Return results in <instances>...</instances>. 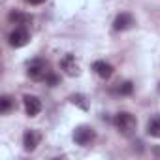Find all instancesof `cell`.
I'll use <instances>...</instances> for the list:
<instances>
[{
	"label": "cell",
	"mask_w": 160,
	"mask_h": 160,
	"mask_svg": "<svg viewBox=\"0 0 160 160\" xmlns=\"http://www.w3.org/2000/svg\"><path fill=\"white\" fill-rule=\"evenodd\" d=\"M113 124L122 136H134V132L138 128V119L128 111H119L113 117Z\"/></svg>",
	"instance_id": "obj_1"
},
{
	"label": "cell",
	"mask_w": 160,
	"mask_h": 160,
	"mask_svg": "<svg viewBox=\"0 0 160 160\" xmlns=\"http://www.w3.org/2000/svg\"><path fill=\"white\" fill-rule=\"evenodd\" d=\"M94 139H96V130L92 126L81 124V126H77L73 130V141L77 145H81V147H89Z\"/></svg>",
	"instance_id": "obj_2"
},
{
	"label": "cell",
	"mask_w": 160,
	"mask_h": 160,
	"mask_svg": "<svg viewBox=\"0 0 160 160\" xmlns=\"http://www.w3.org/2000/svg\"><path fill=\"white\" fill-rule=\"evenodd\" d=\"M28 77L34 79V81H43L45 75L49 73V68H47V62L42 60V58H34L30 64H28V70H27Z\"/></svg>",
	"instance_id": "obj_3"
},
{
	"label": "cell",
	"mask_w": 160,
	"mask_h": 160,
	"mask_svg": "<svg viewBox=\"0 0 160 160\" xmlns=\"http://www.w3.org/2000/svg\"><path fill=\"white\" fill-rule=\"evenodd\" d=\"M30 42V34H28V30L25 28V27H17L12 34H10V45L12 47H23V45H27Z\"/></svg>",
	"instance_id": "obj_4"
},
{
	"label": "cell",
	"mask_w": 160,
	"mask_h": 160,
	"mask_svg": "<svg viewBox=\"0 0 160 160\" xmlns=\"http://www.w3.org/2000/svg\"><path fill=\"white\" fill-rule=\"evenodd\" d=\"M60 70L66 73V75H70V77H75V75H79V64H77V60H75V57L73 55H64L62 58H60Z\"/></svg>",
	"instance_id": "obj_5"
},
{
	"label": "cell",
	"mask_w": 160,
	"mask_h": 160,
	"mask_svg": "<svg viewBox=\"0 0 160 160\" xmlns=\"http://www.w3.org/2000/svg\"><path fill=\"white\" fill-rule=\"evenodd\" d=\"M134 25H136V19H134L132 13H119V15L115 17V21H113V28H115L117 32L128 30V28H132Z\"/></svg>",
	"instance_id": "obj_6"
},
{
	"label": "cell",
	"mask_w": 160,
	"mask_h": 160,
	"mask_svg": "<svg viewBox=\"0 0 160 160\" xmlns=\"http://www.w3.org/2000/svg\"><path fill=\"white\" fill-rule=\"evenodd\" d=\"M23 106H25V111L28 117H36L40 111H42V102L38 96H32V94H27L23 98Z\"/></svg>",
	"instance_id": "obj_7"
},
{
	"label": "cell",
	"mask_w": 160,
	"mask_h": 160,
	"mask_svg": "<svg viewBox=\"0 0 160 160\" xmlns=\"http://www.w3.org/2000/svg\"><path fill=\"white\" fill-rule=\"evenodd\" d=\"M38 145H40V134L36 130H27L23 134V147H25V151L32 152V151H36Z\"/></svg>",
	"instance_id": "obj_8"
},
{
	"label": "cell",
	"mask_w": 160,
	"mask_h": 160,
	"mask_svg": "<svg viewBox=\"0 0 160 160\" xmlns=\"http://www.w3.org/2000/svg\"><path fill=\"white\" fill-rule=\"evenodd\" d=\"M92 70H94L96 75L102 77V79H109V77L113 75V66H111L109 62H106V60H96V62L92 64Z\"/></svg>",
	"instance_id": "obj_9"
},
{
	"label": "cell",
	"mask_w": 160,
	"mask_h": 160,
	"mask_svg": "<svg viewBox=\"0 0 160 160\" xmlns=\"http://www.w3.org/2000/svg\"><path fill=\"white\" fill-rule=\"evenodd\" d=\"M147 134H149L151 138L160 139V113L152 115V117L147 121Z\"/></svg>",
	"instance_id": "obj_10"
},
{
	"label": "cell",
	"mask_w": 160,
	"mask_h": 160,
	"mask_svg": "<svg viewBox=\"0 0 160 160\" xmlns=\"http://www.w3.org/2000/svg\"><path fill=\"white\" fill-rule=\"evenodd\" d=\"M13 106H15V102H13V98L12 96H8V94H4L2 98H0V113H10L12 109H13Z\"/></svg>",
	"instance_id": "obj_11"
},
{
	"label": "cell",
	"mask_w": 160,
	"mask_h": 160,
	"mask_svg": "<svg viewBox=\"0 0 160 160\" xmlns=\"http://www.w3.org/2000/svg\"><path fill=\"white\" fill-rule=\"evenodd\" d=\"M132 91H134V85H132L130 81L119 83V85L113 89V92H115V94H121V96H128V94H132Z\"/></svg>",
	"instance_id": "obj_12"
},
{
	"label": "cell",
	"mask_w": 160,
	"mask_h": 160,
	"mask_svg": "<svg viewBox=\"0 0 160 160\" xmlns=\"http://www.w3.org/2000/svg\"><path fill=\"white\" fill-rule=\"evenodd\" d=\"M8 19H10V23H13V25H25V23L28 21V15H25V13L13 10V12H10Z\"/></svg>",
	"instance_id": "obj_13"
},
{
	"label": "cell",
	"mask_w": 160,
	"mask_h": 160,
	"mask_svg": "<svg viewBox=\"0 0 160 160\" xmlns=\"http://www.w3.org/2000/svg\"><path fill=\"white\" fill-rule=\"evenodd\" d=\"M70 100H72V104H77L81 109H87V104H85V96L83 94H73V96H70Z\"/></svg>",
	"instance_id": "obj_14"
},
{
	"label": "cell",
	"mask_w": 160,
	"mask_h": 160,
	"mask_svg": "<svg viewBox=\"0 0 160 160\" xmlns=\"http://www.w3.org/2000/svg\"><path fill=\"white\" fill-rule=\"evenodd\" d=\"M43 81H45L47 85H51V87H53V85H57V83H58V77H57L53 72H49V73L45 75V79H43Z\"/></svg>",
	"instance_id": "obj_15"
},
{
	"label": "cell",
	"mask_w": 160,
	"mask_h": 160,
	"mask_svg": "<svg viewBox=\"0 0 160 160\" xmlns=\"http://www.w3.org/2000/svg\"><path fill=\"white\" fill-rule=\"evenodd\" d=\"M28 4H32V6H40V4H43L45 0H27Z\"/></svg>",
	"instance_id": "obj_16"
},
{
	"label": "cell",
	"mask_w": 160,
	"mask_h": 160,
	"mask_svg": "<svg viewBox=\"0 0 160 160\" xmlns=\"http://www.w3.org/2000/svg\"><path fill=\"white\" fill-rule=\"evenodd\" d=\"M158 91H160V85H158Z\"/></svg>",
	"instance_id": "obj_17"
}]
</instances>
